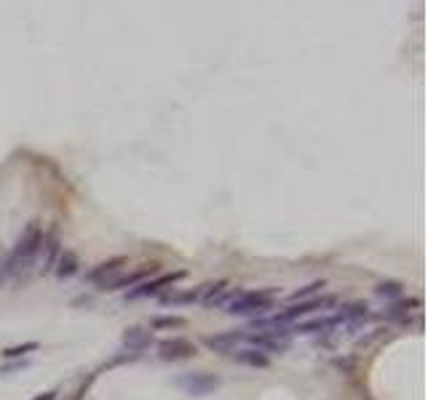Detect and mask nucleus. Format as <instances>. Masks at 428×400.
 I'll list each match as a JSON object with an SVG mask.
<instances>
[{"mask_svg":"<svg viewBox=\"0 0 428 400\" xmlns=\"http://www.w3.org/2000/svg\"><path fill=\"white\" fill-rule=\"evenodd\" d=\"M41 246H43V230H41L38 222H30L24 227V232L16 237L14 249L6 253L3 262H0V286L16 278L22 269H27L35 262V256L41 253Z\"/></svg>","mask_w":428,"mask_h":400,"instance_id":"f257e3e1","label":"nucleus"},{"mask_svg":"<svg viewBox=\"0 0 428 400\" xmlns=\"http://www.w3.org/2000/svg\"><path fill=\"white\" fill-rule=\"evenodd\" d=\"M278 288H262V291H238L236 297L225 304L230 315H262L273 310V297Z\"/></svg>","mask_w":428,"mask_h":400,"instance_id":"f03ea898","label":"nucleus"},{"mask_svg":"<svg viewBox=\"0 0 428 400\" xmlns=\"http://www.w3.org/2000/svg\"><path fill=\"white\" fill-rule=\"evenodd\" d=\"M335 304V297H316L311 299V302H300V304H292L287 310L276 312L273 318H265V320H257V328H287L292 320H297V318H303L308 312H316V310H327V307H332Z\"/></svg>","mask_w":428,"mask_h":400,"instance_id":"7ed1b4c3","label":"nucleus"},{"mask_svg":"<svg viewBox=\"0 0 428 400\" xmlns=\"http://www.w3.org/2000/svg\"><path fill=\"white\" fill-rule=\"evenodd\" d=\"M177 387L183 390L185 395H193V398H204V395H212L214 390L220 387V376L206 373V371H196V373H183L177 379Z\"/></svg>","mask_w":428,"mask_h":400,"instance_id":"20e7f679","label":"nucleus"},{"mask_svg":"<svg viewBox=\"0 0 428 400\" xmlns=\"http://www.w3.org/2000/svg\"><path fill=\"white\" fill-rule=\"evenodd\" d=\"M185 272L183 269H177V272H166V275H158L155 281H148V283H139V286H134L129 294H126V299H148V297H158L164 288H171L177 281H183Z\"/></svg>","mask_w":428,"mask_h":400,"instance_id":"39448f33","label":"nucleus"},{"mask_svg":"<svg viewBox=\"0 0 428 400\" xmlns=\"http://www.w3.org/2000/svg\"><path fill=\"white\" fill-rule=\"evenodd\" d=\"M196 355V344L183 336H171V339L158 341V357L161 360H187Z\"/></svg>","mask_w":428,"mask_h":400,"instance_id":"423d86ee","label":"nucleus"},{"mask_svg":"<svg viewBox=\"0 0 428 400\" xmlns=\"http://www.w3.org/2000/svg\"><path fill=\"white\" fill-rule=\"evenodd\" d=\"M123 267H126V256H113L107 262H99L94 269L86 272V283H92V286H107L110 278H115Z\"/></svg>","mask_w":428,"mask_h":400,"instance_id":"0eeeda50","label":"nucleus"},{"mask_svg":"<svg viewBox=\"0 0 428 400\" xmlns=\"http://www.w3.org/2000/svg\"><path fill=\"white\" fill-rule=\"evenodd\" d=\"M148 275H158V265H148V267H139L134 272H126L121 278L110 281L107 286H102V291H121V288H134L139 283L145 281Z\"/></svg>","mask_w":428,"mask_h":400,"instance_id":"6e6552de","label":"nucleus"},{"mask_svg":"<svg viewBox=\"0 0 428 400\" xmlns=\"http://www.w3.org/2000/svg\"><path fill=\"white\" fill-rule=\"evenodd\" d=\"M241 341H246V334L244 331H228V334H217V336H206L204 339V344L209 347V350H214V353H233Z\"/></svg>","mask_w":428,"mask_h":400,"instance_id":"1a4fd4ad","label":"nucleus"},{"mask_svg":"<svg viewBox=\"0 0 428 400\" xmlns=\"http://www.w3.org/2000/svg\"><path fill=\"white\" fill-rule=\"evenodd\" d=\"M153 344V331L150 328H142V326H131L126 334H123V347L131 350V353H142Z\"/></svg>","mask_w":428,"mask_h":400,"instance_id":"9d476101","label":"nucleus"},{"mask_svg":"<svg viewBox=\"0 0 428 400\" xmlns=\"http://www.w3.org/2000/svg\"><path fill=\"white\" fill-rule=\"evenodd\" d=\"M236 363H241V366H249V369H268L271 366V357L262 355L260 350H255V347H244V350H233L230 353Z\"/></svg>","mask_w":428,"mask_h":400,"instance_id":"9b49d317","label":"nucleus"},{"mask_svg":"<svg viewBox=\"0 0 428 400\" xmlns=\"http://www.w3.org/2000/svg\"><path fill=\"white\" fill-rule=\"evenodd\" d=\"M337 323H343V318L340 315H329V318H316V320H308V323H297L290 331L292 334H324V331H332Z\"/></svg>","mask_w":428,"mask_h":400,"instance_id":"f8f14e48","label":"nucleus"},{"mask_svg":"<svg viewBox=\"0 0 428 400\" xmlns=\"http://www.w3.org/2000/svg\"><path fill=\"white\" fill-rule=\"evenodd\" d=\"M54 265H57V278H59V281H70L73 275H78V267H80V262H78L76 251H62L59 259H57Z\"/></svg>","mask_w":428,"mask_h":400,"instance_id":"ddd939ff","label":"nucleus"},{"mask_svg":"<svg viewBox=\"0 0 428 400\" xmlns=\"http://www.w3.org/2000/svg\"><path fill=\"white\" fill-rule=\"evenodd\" d=\"M228 281H220V283H209L206 286V291H204V297H201V304L204 307H214V304H220V302H225V294H228Z\"/></svg>","mask_w":428,"mask_h":400,"instance_id":"4468645a","label":"nucleus"},{"mask_svg":"<svg viewBox=\"0 0 428 400\" xmlns=\"http://www.w3.org/2000/svg\"><path fill=\"white\" fill-rule=\"evenodd\" d=\"M375 294H378L380 299H399L401 294H404V286H401L399 281H385L375 288Z\"/></svg>","mask_w":428,"mask_h":400,"instance_id":"2eb2a0df","label":"nucleus"},{"mask_svg":"<svg viewBox=\"0 0 428 400\" xmlns=\"http://www.w3.org/2000/svg\"><path fill=\"white\" fill-rule=\"evenodd\" d=\"M185 318H177V315H164V318H153L150 320V328H183Z\"/></svg>","mask_w":428,"mask_h":400,"instance_id":"dca6fc26","label":"nucleus"},{"mask_svg":"<svg viewBox=\"0 0 428 400\" xmlns=\"http://www.w3.org/2000/svg\"><path fill=\"white\" fill-rule=\"evenodd\" d=\"M321 288H324V281H313V283H308V286H303L300 291H294V294H292V302H303V299L313 297V294H319Z\"/></svg>","mask_w":428,"mask_h":400,"instance_id":"f3484780","label":"nucleus"},{"mask_svg":"<svg viewBox=\"0 0 428 400\" xmlns=\"http://www.w3.org/2000/svg\"><path fill=\"white\" fill-rule=\"evenodd\" d=\"M407 307H420V299H410V302H399V304H394L391 310L385 312V318H401V315H407Z\"/></svg>","mask_w":428,"mask_h":400,"instance_id":"a211bd4d","label":"nucleus"},{"mask_svg":"<svg viewBox=\"0 0 428 400\" xmlns=\"http://www.w3.org/2000/svg\"><path fill=\"white\" fill-rule=\"evenodd\" d=\"M35 350H38V341H27V344H19V347H6L3 355L19 357V355H27V353H35Z\"/></svg>","mask_w":428,"mask_h":400,"instance_id":"6ab92c4d","label":"nucleus"},{"mask_svg":"<svg viewBox=\"0 0 428 400\" xmlns=\"http://www.w3.org/2000/svg\"><path fill=\"white\" fill-rule=\"evenodd\" d=\"M32 400H57V390H48V392H41L38 398H32Z\"/></svg>","mask_w":428,"mask_h":400,"instance_id":"aec40b11","label":"nucleus"},{"mask_svg":"<svg viewBox=\"0 0 428 400\" xmlns=\"http://www.w3.org/2000/svg\"><path fill=\"white\" fill-rule=\"evenodd\" d=\"M11 369H16V366H11ZM11 369H0V376H3V373H8Z\"/></svg>","mask_w":428,"mask_h":400,"instance_id":"412c9836","label":"nucleus"},{"mask_svg":"<svg viewBox=\"0 0 428 400\" xmlns=\"http://www.w3.org/2000/svg\"><path fill=\"white\" fill-rule=\"evenodd\" d=\"M0 262H3V251H0Z\"/></svg>","mask_w":428,"mask_h":400,"instance_id":"4be33fe9","label":"nucleus"}]
</instances>
